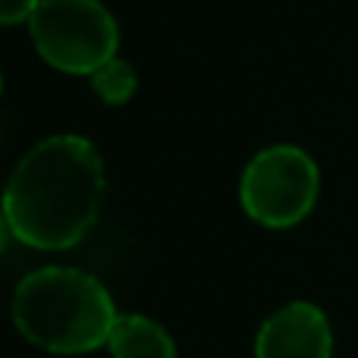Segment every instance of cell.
<instances>
[{"mask_svg":"<svg viewBox=\"0 0 358 358\" xmlns=\"http://www.w3.org/2000/svg\"><path fill=\"white\" fill-rule=\"evenodd\" d=\"M104 164L88 138L50 136L38 142L3 185L6 220L22 245L66 252L98 223Z\"/></svg>","mask_w":358,"mask_h":358,"instance_id":"obj_1","label":"cell"},{"mask_svg":"<svg viewBox=\"0 0 358 358\" xmlns=\"http://www.w3.org/2000/svg\"><path fill=\"white\" fill-rule=\"evenodd\" d=\"M10 315L16 330L54 355H85L107 346L117 324L110 292L79 267H41L19 280Z\"/></svg>","mask_w":358,"mask_h":358,"instance_id":"obj_2","label":"cell"},{"mask_svg":"<svg viewBox=\"0 0 358 358\" xmlns=\"http://www.w3.org/2000/svg\"><path fill=\"white\" fill-rule=\"evenodd\" d=\"M29 29L44 63L69 76H92L120 48L117 19L101 0H41Z\"/></svg>","mask_w":358,"mask_h":358,"instance_id":"obj_3","label":"cell"},{"mask_svg":"<svg viewBox=\"0 0 358 358\" xmlns=\"http://www.w3.org/2000/svg\"><path fill=\"white\" fill-rule=\"evenodd\" d=\"M321 170L296 145H271L248 161L239 182L242 210L267 229H289L315 210Z\"/></svg>","mask_w":358,"mask_h":358,"instance_id":"obj_4","label":"cell"},{"mask_svg":"<svg viewBox=\"0 0 358 358\" xmlns=\"http://www.w3.org/2000/svg\"><path fill=\"white\" fill-rule=\"evenodd\" d=\"M255 358H334V327L317 305L289 302L261 324Z\"/></svg>","mask_w":358,"mask_h":358,"instance_id":"obj_5","label":"cell"},{"mask_svg":"<svg viewBox=\"0 0 358 358\" xmlns=\"http://www.w3.org/2000/svg\"><path fill=\"white\" fill-rule=\"evenodd\" d=\"M107 349L113 358H176L173 336L145 315H120Z\"/></svg>","mask_w":358,"mask_h":358,"instance_id":"obj_6","label":"cell"},{"mask_svg":"<svg viewBox=\"0 0 358 358\" xmlns=\"http://www.w3.org/2000/svg\"><path fill=\"white\" fill-rule=\"evenodd\" d=\"M92 88L104 104H126L138 88V76L132 69V63L113 57V60H107L104 66L92 73Z\"/></svg>","mask_w":358,"mask_h":358,"instance_id":"obj_7","label":"cell"},{"mask_svg":"<svg viewBox=\"0 0 358 358\" xmlns=\"http://www.w3.org/2000/svg\"><path fill=\"white\" fill-rule=\"evenodd\" d=\"M41 0H0V25L29 22Z\"/></svg>","mask_w":358,"mask_h":358,"instance_id":"obj_8","label":"cell"},{"mask_svg":"<svg viewBox=\"0 0 358 358\" xmlns=\"http://www.w3.org/2000/svg\"><path fill=\"white\" fill-rule=\"evenodd\" d=\"M10 239H16V236H13V227H10V220H6V210H3V204H0V255L6 252Z\"/></svg>","mask_w":358,"mask_h":358,"instance_id":"obj_9","label":"cell"},{"mask_svg":"<svg viewBox=\"0 0 358 358\" xmlns=\"http://www.w3.org/2000/svg\"><path fill=\"white\" fill-rule=\"evenodd\" d=\"M0 92H3V79H0Z\"/></svg>","mask_w":358,"mask_h":358,"instance_id":"obj_10","label":"cell"}]
</instances>
